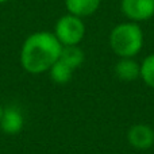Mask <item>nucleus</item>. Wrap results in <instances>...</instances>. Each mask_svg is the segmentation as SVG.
Wrapping results in <instances>:
<instances>
[{
	"label": "nucleus",
	"instance_id": "obj_1",
	"mask_svg": "<svg viewBox=\"0 0 154 154\" xmlns=\"http://www.w3.org/2000/svg\"><path fill=\"white\" fill-rule=\"evenodd\" d=\"M62 45L51 31H35L24 39L20 48V65L30 75L49 72L60 58Z\"/></svg>",
	"mask_w": 154,
	"mask_h": 154
},
{
	"label": "nucleus",
	"instance_id": "obj_2",
	"mask_svg": "<svg viewBox=\"0 0 154 154\" xmlns=\"http://www.w3.org/2000/svg\"><path fill=\"white\" fill-rule=\"evenodd\" d=\"M108 43L112 53L119 58H135L145 45L143 30L135 22H122L111 30Z\"/></svg>",
	"mask_w": 154,
	"mask_h": 154
},
{
	"label": "nucleus",
	"instance_id": "obj_3",
	"mask_svg": "<svg viewBox=\"0 0 154 154\" xmlns=\"http://www.w3.org/2000/svg\"><path fill=\"white\" fill-rule=\"evenodd\" d=\"M85 31L87 27L82 18L72 14H65L56 22L53 34L62 46H75L81 43L85 37Z\"/></svg>",
	"mask_w": 154,
	"mask_h": 154
},
{
	"label": "nucleus",
	"instance_id": "obj_4",
	"mask_svg": "<svg viewBox=\"0 0 154 154\" xmlns=\"http://www.w3.org/2000/svg\"><path fill=\"white\" fill-rule=\"evenodd\" d=\"M120 12L130 22H146L154 16V0H120Z\"/></svg>",
	"mask_w": 154,
	"mask_h": 154
},
{
	"label": "nucleus",
	"instance_id": "obj_5",
	"mask_svg": "<svg viewBox=\"0 0 154 154\" xmlns=\"http://www.w3.org/2000/svg\"><path fill=\"white\" fill-rule=\"evenodd\" d=\"M127 142L133 149L145 152L154 146V127L146 123H137L127 130Z\"/></svg>",
	"mask_w": 154,
	"mask_h": 154
},
{
	"label": "nucleus",
	"instance_id": "obj_6",
	"mask_svg": "<svg viewBox=\"0 0 154 154\" xmlns=\"http://www.w3.org/2000/svg\"><path fill=\"white\" fill-rule=\"evenodd\" d=\"M24 126V118L22 111L15 106L4 107L2 119H0V128L7 135H16L22 131Z\"/></svg>",
	"mask_w": 154,
	"mask_h": 154
},
{
	"label": "nucleus",
	"instance_id": "obj_7",
	"mask_svg": "<svg viewBox=\"0 0 154 154\" xmlns=\"http://www.w3.org/2000/svg\"><path fill=\"white\" fill-rule=\"evenodd\" d=\"M114 72L120 81H135L141 77V64L135 58H119L114 66Z\"/></svg>",
	"mask_w": 154,
	"mask_h": 154
},
{
	"label": "nucleus",
	"instance_id": "obj_8",
	"mask_svg": "<svg viewBox=\"0 0 154 154\" xmlns=\"http://www.w3.org/2000/svg\"><path fill=\"white\" fill-rule=\"evenodd\" d=\"M101 5V0H65V8L68 14L79 18H88L97 12Z\"/></svg>",
	"mask_w": 154,
	"mask_h": 154
},
{
	"label": "nucleus",
	"instance_id": "obj_9",
	"mask_svg": "<svg viewBox=\"0 0 154 154\" xmlns=\"http://www.w3.org/2000/svg\"><path fill=\"white\" fill-rule=\"evenodd\" d=\"M60 60L69 65L73 70L79 69L85 61V54L80 45L75 46H62L61 54H60Z\"/></svg>",
	"mask_w": 154,
	"mask_h": 154
},
{
	"label": "nucleus",
	"instance_id": "obj_10",
	"mask_svg": "<svg viewBox=\"0 0 154 154\" xmlns=\"http://www.w3.org/2000/svg\"><path fill=\"white\" fill-rule=\"evenodd\" d=\"M48 73H49V76H50V79L53 80V82L64 85V84H68V82L72 80L75 70H73L69 65H66L65 62H62L61 60L58 58L51 65V68L49 69Z\"/></svg>",
	"mask_w": 154,
	"mask_h": 154
},
{
	"label": "nucleus",
	"instance_id": "obj_11",
	"mask_svg": "<svg viewBox=\"0 0 154 154\" xmlns=\"http://www.w3.org/2000/svg\"><path fill=\"white\" fill-rule=\"evenodd\" d=\"M141 64V77L139 79L149 88L154 89V53L146 56Z\"/></svg>",
	"mask_w": 154,
	"mask_h": 154
},
{
	"label": "nucleus",
	"instance_id": "obj_12",
	"mask_svg": "<svg viewBox=\"0 0 154 154\" xmlns=\"http://www.w3.org/2000/svg\"><path fill=\"white\" fill-rule=\"evenodd\" d=\"M3 111H4V107L0 104V119H2V115H3Z\"/></svg>",
	"mask_w": 154,
	"mask_h": 154
},
{
	"label": "nucleus",
	"instance_id": "obj_13",
	"mask_svg": "<svg viewBox=\"0 0 154 154\" xmlns=\"http://www.w3.org/2000/svg\"><path fill=\"white\" fill-rule=\"evenodd\" d=\"M7 2H10V0H0V4H4V3H7Z\"/></svg>",
	"mask_w": 154,
	"mask_h": 154
},
{
	"label": "nucleus",
	"instance_id": "obj_14",
	"mask_svg": "<svg viewBox=\"0 0 154 154\" xmlns=\"http://www.w3.org/2000/svg\"><path fill=\"white\" fill-rule=\"evenodd\" d=\"M111 154H118V153H111Z\"/></svg>",
	"mask_w": 154,
	"mask_h": 154
}]
</instances>
